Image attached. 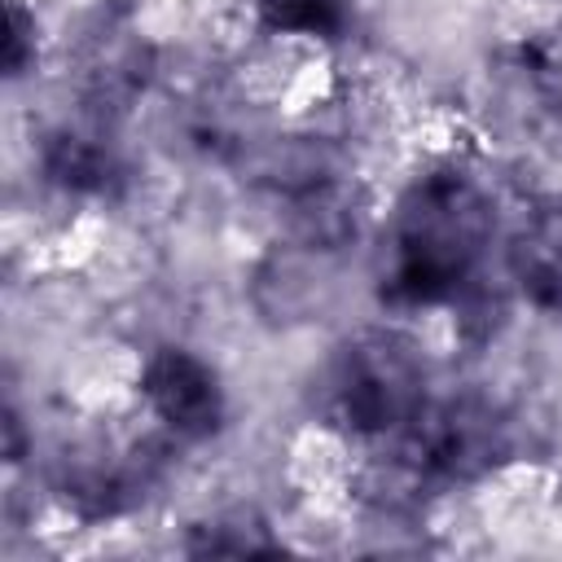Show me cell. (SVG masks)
Here are the masks:
<instances>
[{
    "label": "cell",
    "mask_w": 562,
    "mask_h": 562,
    "mask_svg": "<svg viewBox=\"0 0 562 562\" xmlns=\"http://www.w3.org/2000/svg\"><path fill=\"white\" fill-rule=\"evenodd\" d=\"M483 193L461 171L426 176L400 206L395 259H391V299L400 303H443L465 281L487 241Z\"/></svg>",
    "instance_id": "1"
},
{
    "label": "cell",
    "mask_w": 562,
    "mask_h": 562,
    "mask_svg": "<svg viewBox=\"0 0 562 562\" xmlns=\"http://www.w3.org/2000/svg\"><path fill=\"white\" fill-rule=\"evenodd\" d=\"M338 408L347 426L364 435L404 430L422 413V378L408 351L386 338H373L347 351V364L338 378Z\"/></svg>",
    "instance_id": "2"
},
{
    "label": "cell",
    "mask_w": 562,
    "mask_h": 562,
    "mask_svg": "<svg viewBox=\"0 0 562 562\" xmlns=\"http://www.w3.org/2000/svg\"><path fill=\"white\" fill-rule=\"evenodd\" d=\"M140 395L149 413L180 439H202L224 422V386L215 369L184 347H162L145 360Z\"/></svg>",
    "instance_id": "3"
},
{
    "label": "cell",
    "mask_w": 562,
    "mask_h": 562,
    "mask_svg": "<svg viewBox=\"0 0 562 562\" xmlns=\"http://www.w3.org/2000/svg\"><path fill=\"white\" fill-rule=\"evenodd\" d=\"M514 268L522 290H531L540 303H558L562 299V220H540L518 241Z\"/></svg>",
    "instance_id": "4"
},
{
    "label": "cell",
    "mask_w": 562,
    "mask_h": 562,
    "mask_svg": "<svg viewBox=\"0 0 562 562\" xmlns=\"http://www.w3.org/2000/svg\"><path fill=\"white\" fill-rule=\"evenodd\" d=\"M48 171L57 184L66 189H101L110 180V154L92 140V136H75V132H61L53 145H48Z\"/></svg>",
    "instance_id": "5"
},
{
    "label": "cell",
    "mask_w": 562,
    "mask_h": 562,
    "mask_svg": "<svg viewBox=\"0 0 562 562\" xmlns=\"http://www.w3.org/2000/svg\"><path fill=\"white\" fill-rule=\"evenodd\" d=\"M259 18L290 35H334L342 26L338 0H259Z\"/></svg>",
    "instance_id": "6"
},
{
    "label": "cell",
    "mask_w": 562,
    "mask_h": 562,
    "mask_svg": "<svg viewBox=\"0 0 562 562\" xmlns=\"http://www.w3.org/2000/svg\"><path fill=\"white\" fill-rule=\"evenodd\" d=\"M26 13L18 0H9V40H4V61H9V75H22V48H26Z\"/></svg>",
    "instance_id": "7"
}]
</instances>
